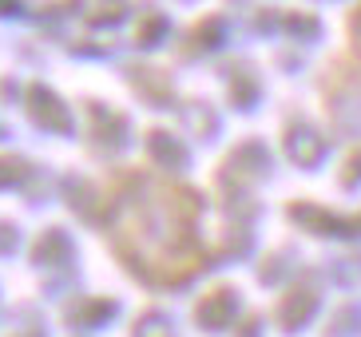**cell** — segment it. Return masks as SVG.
<instances>
[{
    "instance_id": "7a4b0ae2",
    "label": "cell",
    "mask_w": 361,
    "mask_h": 337,
    "mask_svg": "<svg viewBox=\"0 0 361 337\" xmlns=\"http://www.w3.org/2000/svg\"><path fill=\"white\" fill-rule=\"evenodd\" d=\"M350 36H353V48L361 52V4L353 8V16H350Z\"/></svg>"
},
{
    "instance_id": "6da1fadb",
    "label": "cell",
    "mask_w": 361,
    "mask_h": 337,
    "mask_svg": "<svg viewBox=\"0 0 361 337\" xmlns=\"http://www.w3.org/2000/svg\"><path fill=\"white\" fill-rule=\"evenodd\" d=\"M111 246L135 274L179 286L207 262L195 231L199 199L183 183L131 171L111 183Z\"/></svg>"
}]
</instances>
